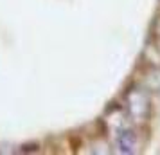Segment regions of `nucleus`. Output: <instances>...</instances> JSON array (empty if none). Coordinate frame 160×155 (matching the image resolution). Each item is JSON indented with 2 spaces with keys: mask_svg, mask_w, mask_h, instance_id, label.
I'll list each match as a JSON object with an SVG mask.
<instances>
[{
  "mask_svg": "<svg viewBox=\"0 0 160 155\" xmlns=\"http://www.w3.org/2000/svg\"><path fill=\"white\" fill-rule=\"evenodd\" d=\"M124 106L131 121L146 123L151 116V97L144 87H131L124 96Z\"/></svg>",
  "mask_w": 160,
  "mask_h": 155,
  "instance_id": "nucleus-1",
  "label": "nucleus"
},
{
  "mask_svg": "<svg viewBox=\"0 0 160 155\" xmlns=\"http://www.w3.org/2000/svg\"><path fill=\"white\" fill-rule=\"evenodd\" d=\"M117 146H119V152L124 155L135 153L138 148V137L135 130L130 126H122L121 130H117Z\"/></svg>",
  "mask_w": 160,
  "mask_h": 155,
  "instance_id": "nucleus-2",
  "label": "nucleus"
},
{
  "mask_svg": "<svg viewBox=\"0 0 160 155\" xmlns=\"http://www.w3.org/2000/svg\"><path fill=\"white\" fill-rule=\"evenodd\" d=\"M142 87L148 92H160V67H149L146 70Z\"/></svg>",
  "mask_w": 160,
  "mask_h": 155,
  "instance_id": "nucleus-3",
  "label": "nucleus"
},
{
  "mask_svg": "<svg viewBox=\"0 0 160 155\" xmlns=\"http://www.w3.org/2000/svg\"><path fill=\"white\" fill-rule=\"evenodd\" d=\"M149 42L153 44V47L160 52V15L155 16V20L151 23V29H149Z\"/></svg>",
  "mask_w": 160,
  "mask_h": 155,
  "instance_id": "nucleus-4",
  "label": "nucleus"
}]
</instances>
